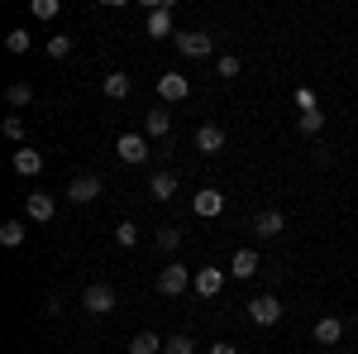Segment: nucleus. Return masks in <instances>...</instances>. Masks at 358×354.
I'll list each match as a JSON object with an SVG mask.
<instances>
[{"label": "nucleus", "instance_id": "nucleus-28", "mask_svg": "<svg viewBox=\"0 0 358 354\" xmlns=\"http://www.w3.org/2000/svg\"><path fill=\"white\" fill-rule=\"evenodd\" d=\"M72 53V39H67V34H53V39H48V57H67Z\"/></svg>", "mask_w": 358, "mask_h": 354}, {"label": "nucleus", "instance_id": "nucleus-13", "mask_svg": "<svg viewBox=\"0 0 358 354\" xmlns=\"http://www.w3.org/2000/svg\"><path fill=\"white\" fill-rule=\"evenodd\" d=\"M196 149H201V154H220L224 149V130L215 125V120H206V125L196 130Z\"/></svg>", "mask_w": 358, "mask_h": 354}, {"label": "nucleus", "instance_id": "nucleus-3", "mask_svg": "<svg viewBox=\"0 0 358 354\" xmlns=\"http://www.w3.org/2000/svg\"><path fill=\"white\" fill-rule=\"evenodd\" d=\"M115 154H120V163H129V168L148 163V135H120L115 139Z\"/></svg>", "mask_w": 358, "mask_h": 354}, {"label": "nucleus", "instance_id": "nucleus-4", "mask_svg": "<svg viewBox=\"0 0 358 354\" xmlns=\"http://www.w3.org/2000/svg\"><path fill=\"white\" fill-rule=\"evenodd\" d=\"M82 306L91 311V316H110L115 311V287L110 282H91V287L82 292Z\"/></svg>", "mask_w": 358, "mask_h": 354}, {"label": "nucleus", "instance_id": "nucleus-1", "mask_svg": "<svg viewBox=\"0 0 358 354\" xmlns=\"http://www.w3.org/2000/svg\"><path fill=\"white\" fill-rule=\"evenodd\" d=\"M248 321H253V326H277V321H282V301H277L273 292H258V297L248 301Z\"/></svg>", "mask_w": 358, "mask_h": 354}, {"label": "nucleus", "instance_id": "nucleus-21", "mask_svg": "<svg viewBox=\"0 0 358 354\" xmlns=\"http://www.w3.org/2000/svg\"><path fill=\"white\" fill-rule=\"evenodd\" d=\"M106 96H110V101H124V96H129V77H124V72H106Z\"/></svg>", "mask_w": 358, "mask_h": 354}, {"label": "nucleus", "instance_id": "nucleus-24", "mask_svg": "<svg viewBox=\"0 0 358 354\" xmlns=\"http://www.w3.org/2000/svg\"><path fill=\"white\" fill-rule=\"evenodd\" d=\"M177 245H182V225H163V230H158V249H163V254H172Z\"/></svg>", "mask_w": 358, "mask_h": 354}, {"label": "nucleus", "instance_id": "nucleus-12", "mask_svg": "<svg viewBox=\"0 0 358 354\" xmlns=\"http://www.w3.org/2000/svg\"><path fill=\"white\" fill-rule=\"evenodd\" d=\"M24 211H29V220H53V211H57V201L48 196V191H29V201H24Z\"/></svg>", "mask_w": 358, "mask_h": 354}, {"label": "nucleus", "instance_id": "nucleus-22", "mask_svg": "<svg viewBox=\"0 0 358 354\" xmlns=\"http://www.w3.org/2000/svg\"><path fill=\"white\" fill-rule=\"evenodd\" d=\"M5 101H10V106H29V101H34V82H10Z\"/></svg>", "mask_w": 358, "mask_h": 354}, {"label": "nucleus", "instance_id": "nucleus-30", "mask_svg": "<svg viewBox=\"0 0 358 354\" xmlns=\"http://www.w3.org/2000/svg\"><path fill=\"white\" fill-rule=\"evenodd\" d=\"M220 77H224V82L239 77V57H234V53H220Z\"/></svg>", "mask_w": 358, "mask_h": 354}, {"label": "nucleus", "instance_id": "nucleus-18", "mask_svg": "<svg viewBox=\"0 0 358 354\" xmlns=\"http://www.w3.org/2000/svg\"><path fill=\"white\" fill-rule=\"evenodd\" d=\"M229 273H234V278H253V273H258V254H253V249H239V254L229 259Z\"/></svg>", "mask_w": 358, "mask_h": 354}, {"label": "nucleus", "instance_id": "nucleus-5", "mask_svg": "<svg viewBox=\"0 0 358 354\" xmlns=\"http://www.w3.org/2000/svg\"><path fill=\"white\" fill-rule=\"evenodd\" d=\"M182 29L172 25V5L167 0H158L153 10H148V39H177Z\"/></svg>", "mask_w": 358, "mask_h": 354}, {"label": "nucleus", "instance_id": "nucleus-20", "mask_svg": "<svg viewBox=\"0 0 358 354\" xmlns=\"http://www.w3.org/2000/svg\"><path fill=\"white\" fill-rule=\"evenodd\" d=\"M24 235H29L24 220H5V225H0V245H5V249H20V245H24Z\"/></svg>", "mask_w": 358, "mask_h": 354}, {"label": "nucleus", "instance_id": "nucleus-8", "mask_svg": "<svg viewBox=\"0 0 358 354\" xmlns=\"http://www.w3.org/2000/svg\"><path fill=\"white\" fill-rule=\"evenodd\" d=\"M96 196H101V177H91V172H82V177L67 182V201H77V206L96 201Z\"/></svg>", "mask_w": 358, "mask_h": 354}, {"label": "nucleus", "instance_id": "nucleus-29", "mask_svg": "<svg viewBox=\"0 0 358 354\" xmlns=\"http://www.w3.org/2000/svg\"><path fill=\"white\" fill-rule=\"evenodd\" d=\"M296 110H301V115H306V110H320V106H315V91H310V86H296Z\"/></svg>", "mask_w": 358, "mask_h": 354}, {"label": "nucleus", "instance_id": "nucleus-14", "mask_svg": "<svg viewBox=\"0 0 358 354\" xmlns=\"http://www.w3.org/2000/svg\"><path fill=\"white\" fill-rule=\"evenodd\" d=\"M143 135H148V139H167V135H172V115H167L163 106H153L148 115H143Z\"/></svg>", "mask_w": 358, "mask_h": 354}, {"label": "nucleus", "instance_id": "nucleus-16", "mask_svg": "<svg viewBox=\"0 0 358 354\" xmlns=\"http://www.w3.org/2000/svg\"><path fill=\"white\" fill-rule=\"evenodd\" d=\"M148 196H153V201H172V196H177V177H172V172H153V177H148Z\"/></svg>", "mask_w": 358, "mask_h": 354}, {"label": "nucleus", "instance_id": "nucleus-9", "mask_svg": "<svg viewBox=\"0 0 358 354\" xmlns=\"http://www.w3.org/2000/svg\"><path fill=\"white\" fill-rule=\"evenodd\" d=\"M158 96H163V101H187V96H192V82H187L182 72H163V77H158Z\"/></svg>", "mask_w": 358, "mask_h": 354}, {"label": "nucleus", "instance_id": "nucleus-25", "mask_svg": "<svg viewBox=\"0 0 358 354\" xmlns=\"http://www.w3.org/2000/svg\"><path fill=\"white\" fill-rule=\"evenodd\" d=\"M115 240H120L124 249H134L138 245V225L134 220H120V225H115Z\"/></svg>", "mask_w": 358, "mask_h": 354}, {"label": "nucleus", "instance_id": "nucleus-27", "mask_svg": "<svg viewBox=\"0 0 358 354\" xmlns=\"http://www.w3.org/2000/svg\"><path fill=\"white\" fill-rule=\"evenodd\" d=\"M5 48L10 53H29V29H10L5 34Z\"/></svg>", "mask_w": 358, "mask_h": 354}, {"label": "nucleus", "instance_id": "nucleus-17", "mask_svg": "<svg viewBox=\"0 0 358 354\" xmlns=\"http://www.w3.org/2000/svg\"><path fill=\"white\" fill-rule=\"evenodd\" d=\"M315 340H320V345H339V340H344V321H339V316L315 321Z\"/></svg>", "mask_w": 358, "mask_h": 354}, {"label": "nucleus", "instance_id": "nucleus-11", "mask_svg": "<svg viewBox=\"0 0 358 354\" xmlns=\"http://www.w3.org/2000/svg\"><path fill=\"white\" fill-rule=\"evenodd\" d=\"M192 287L201 292V297H220L224 292V268H201L192 278Z\"/></svg>", "mask_w": 358, "mask_h": 354}, {"label": "nucleus", "instance_id": "nucleus-7", "mask_svg": "<svg viewBox=\"0 0 358 354\" xmlns=\"http://www.w3.org/2000/svg\"><path fill=\"white\" fill-rule=\"evenodd\" d=\"M192 211H196L201 220H215V216L224 211V191H215V187L196 191V196H192Z\"/></svg>", "mask_w": 358, "mask_h": 354}, {"label": "nucleus", "instance_id": "nucleus-26", "mask_svg": "<svg viewBox=\"0 0 358 354\" xmlns=\"http://www.w3.org/2000/svg\"><path fill=\"white\" fill-rule=\"evenodd\" d=\"M163 354H196L192 335H172V340H163Z\"/></svg>", "mask_w": 358, "mask_h": 354}, {"label": "nucleus", "instance_id": "nucleus-31", "mask_svg": "<svg viewBox=\"0 0 358 354\" xmlns=\"http://www.w3.org/2000/svg\"><path fill=\"white\" fill-rule=\"evenodd\" d=\"M34 15H38V20H53V15H57V0H34Z\"/></svg>", "mask_w": 358, "mask_h": 354}, {"label": "nucleus", "instance_id": "nucleus-33", "mask_svg": "<svg viewBox=\"0 0 358 354\" xmlns=\"http://www.w3.org/2000/svg\"><path fill=\"white\" fill-rule=\"evenodd\" d=\"M210 354H239V345H224L220 340V345H210Z\"/></svg>", "mask_w": 358, "mask_h": 354}, {"label": "nucleus", "instance_id": "nucleus-23", "mask_svg": "<svg viewBox=\"0 0 358 354\" xmlns=\"http://www.w3.org/2000/svg\"><path fill=\"white\" fill-rule=\"evenodd\" d=\"M296 130H301V135H320V130H325V115H320V110H306V115H296Z\"/></svg>", "mask_w": 358, "mask_h": 354}, {"label": "nucleus", "instance_id": "nucleus-15", "mask_svg": "<svg viewBox=\"0 0 358 354\" xmlns=\"http://www.w3.org/2000/svg\"><path fill=\"white\" fill-rule=\"evenodd\" d=\"M10 163H15V172H20V177H38V172H43V154H34V149L24 144Z\"/></svg>", "mask_w": 358, "mask_h": 354}, {"label": "nucleus", "instance_id": "nucleus-19", "mask_svg": "<svg viewBox=\"0 0 358 354\" xmlns=\"http://www.w3.org/2000/svg\"><path fill=\"white\" fill-rule=\"evenodd\" d=\"M129 354H163V340L153 330H138L134 340H129Z\"/></svg>", "mask_w": 358, "mask_h": 354}, {"label": "nucleus", "instance_id": "nucleus-32", "mask_svg": "<svg viewBox=\"0 0 358 354\" xmlns=\"http://www.w3.org/2000/svg\"><path fill=\"white\" fill-rule=\"evenodd\" d=\"M5 135H10V139H24V120H20V115H5Z\"/></svg>", "mask_w": 358, "mask_h": 354}, {"label": "nucleus", "instance_id": "nucleus-2", "mask_svg": "<svg viewBox=\"0 0 358 354\" xmlns=\"http://www.w3.org/2000/svg\"><path fill=\"white\" fill-rule=\"evenodd\" d=\"M172 43L182 48V57H210V53H215V39H210V34H201V29H182Z\"/></svg>", "mask_w": 358, "mask_h": 354}, {"label": "nucleus", "instance_id": "nucleus-10", "mask_svg": "<svg viewBox=\"0 0 358 354\" xmlns=\"http://www.w3.org/2000/svg\"><path fill=\"white\" fill-rule=\"evenodd\" d=\"M253 230H258V240H273V235H282V230H287V216L268 206V211H258V216H253Z\"/></svg>", "mask_w": 358, "mask_h": 354}, {"label": "nucleus", "instance_id": "nucleus-6", "mask_svg": "<svg viewBox=\"0 0 358 354\" xmlns=\"http://www.w3.org/2000/svg\"><path fill=\"white\" fill-rule=\"evenodd\" d=\"M187 287H192V273L182 268V264H167V268L158 273V292H163V297H182Z\"/></svg>", "mask_w": 358, "mask_h": 354}]
</instances>
